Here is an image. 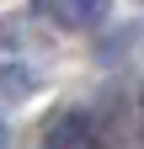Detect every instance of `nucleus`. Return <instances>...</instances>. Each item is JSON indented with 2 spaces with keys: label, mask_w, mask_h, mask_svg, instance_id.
<instances>
[{
  "label": "nucleus",
  "mask_w": 144,
  "mask_h": 149,
  "mask_svg": "<svg viewBox=\"0 0 144 149\" xmlns=\"http://www.w3.org/2000/svg\"><path fill=\"white\" fill-rule=\"evenodd\" d=\"M32 11L59 32H91V27L107 22L112 0H32Z\"/></svg>",
  "instance_id": "obj_1"
},
{
  "label": "nucleus",
  "mask_w": 144,
  "mask_h": 149,
  "mask_svg": "<svg viewBox=\"0 0 144 149\" xmlns=\"http://www.w3.org/2000/svg\"><path fill=\"white\" fill-rule=\"evenodd\" d=\"M0 149H6V123H0Z\"/></svg>",
  "instance_id": "obj_2"
}]
</instances>
